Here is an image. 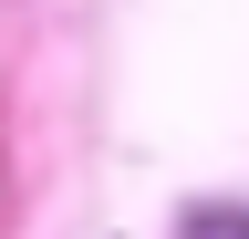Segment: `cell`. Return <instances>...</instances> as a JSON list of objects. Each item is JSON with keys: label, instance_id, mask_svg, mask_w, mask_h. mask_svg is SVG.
Returning <instances> with one entry per match:
<instances>
[{"label": "cell", "instance_id": "1", "mask_svg": "<svg viewBox=\"0 0 249 239\" xmlns=\"http://www.w3.org/2000/svg\"><path fill=\"white\" fill-rule=\"evenodd\" d=\"M187 239H249V208H187Z\"/></svg>", "mask_w": 249, "mask_h": 239}]
</instances>
